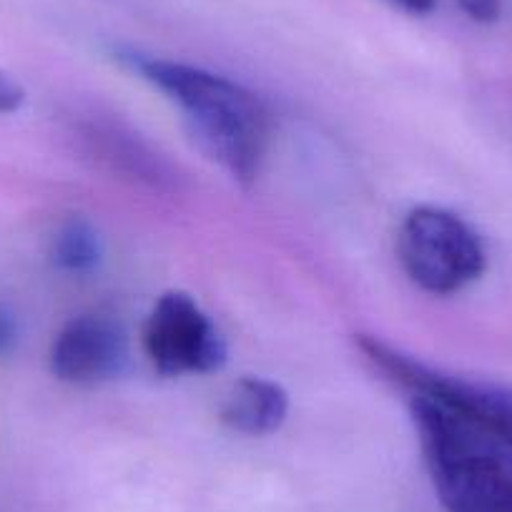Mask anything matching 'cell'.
Wrapping results in <instances>:
<instances>
[{
    "label": "cell",
    "instance_id": "obj_1",
    "mask_svg": "<svg viewBox=\"0 0 512 512\" xmlns=\"http://www.w3.org/2000/svg\"><path fill=\"white\" fill-rule=\"evenodd\" d=\"M118 58L184 111L189 131L211 159L244 184L254 179L269 141V111L249 88L204 68L144 53L126 51Z\"/></svg>",
    "mask_w": 512,
    "mask_h": 512
},
{
    "label": "cell",
    "instance_id": "obj_2",
    "mask_svg": "<svg viewBox=\"0 0 512 512\" xmlns=\"http://www.w3.org/2000/svg\"><path fill=\"white\" fill-rule=\"evenodd\" d=\"M427 470L447 512H512V445L462 407L410 395Z\"/></svg>",
    "mask_w": 512,
    "mask_h": 512
},
{
    "label": "cell",
    "instance_id": "obj_3",
    "mask_svg": "<svg viewBox=\"0 0 512 512\" xmlns=\"http://www.w3.org/2000/svg\"><path fill=\"white\" fill-rule=\"evenodd\" d=\"M400 259L412 282L432 294H455L482 277L487 264L480 236L452 211L420 206L400 231Z\"/></svg>",
    "mask_w": 512,
    "mask_h": 512
},
{
    "label": "cell",
    "instance_id": "obj_4",
    "mask_svg": "<svg viewBox=\"0 0 512 512\" xmlns=\"http://www.w3.org/2000/svg\"><path fill=\"white\" fill-rule=\"evenodd\" d=\"M359 349L379 372L405 387L410 395H430L462 407L512 445V387L470 382V379L437 372V369L397 352L390 344L379 342L377 337H362Z\"/></svg>",
    "mask_w": 512,
    "mask_h": 512
},
{
    "label": "cell",
    "instance_id": "obj_5",
    "mask_svg": "<svg viewBox=\"0 0 512 512\" xmlns=\"http://www.w3.org/2000/svg\"><path fill=\"white\" fill-rule=\"evenodd\" d=\"M144 347L164 377L214 372L226 362L224 339L186 292H169L156 302L146 319Z\"/></svg>",
    "mask_w": 512,
    "mask_h": 512
},
{
    "label": "cell",
    "instance_id": "obj_6",
    "mask_svg": "<svg viewBox=\"0 0 512 512\" xmlns=\"http://www.w3.org/2000/svg\"><path fill=\"white\" fill-rule=\"evenodd\" d=\"M126 364V332L116 319L101 314H86L68 322L51 349V369L63 382H103L118 377Z\"/></svg>",
    "mask_w": 512,
    "mask_h": 512
},
{
    "label": "cell",
    "instance_id": "obj_7",
    "mask_svg": "<svg viewBox=\"0 0 512 512\" xmlns=\"http://www.w3.org/2000/svg\"><path fill=\"white\" fill-rule=\"evenodd\" d=\"M289 412L287 392L277 382L259 377H244L231 387L221 420L226 427L244 435H272L284 425Z\"/></svg>",
    "mask_w": 512,
    "mask_h": 512
},
{
    "label": "cell",
    "instance_id": "obj_8",
    "mask_svg": "<svg viewBox=\"0 0 512 512\" xmlns=\"http://www.w3.org/2000/svg\"><path fill=\"white\" fill-rule=\"evenodd\" d=\"M101 259V241L91 229V224L81 219H73L58 231L56 244H53V262L71 274L91 272Z\"/></svg>",
    "mask_w": 512,
    "mask_h": 512
},
{
    "label": "cell",
    "instance_id": "obj_9",
    "mask_svg": "<svg viewBox=\"0 0 512 512\" xmlns=\"http://www.w3.org/2000/svg\"><path fill=\"white\" fill-rule=\"evenodd\" d=\"M457 3L477 23H495L500 18V0H457Z\"/></svg>",
    "mask_w": 512,
    "mask_h": 512
},
{
    "label": "cell",
    "instance_id": "obj_10",
    "mask_svg": "<svg viewBox=\"0 0 512 512\" xmlns=\"http://www.w3.org/2000/svg\"><path fill=\"white\" fill-rule=\"evenodd\" d=\"M23 101H26V93H23V88L18 86L11 76L0 73V113L18 111V108L23 106Z\"/></svg>",
    "mask_w": 512,
    "mask_h": 512
},
{
    "label": "cell",
    "instance_id": "obj_11",
    "mask_svg": "<svg viewBox=\"0 0 512 512\" xmlns=\"http://www.w3.org/2000/svg\"><path fill=\"white\" fill-rule=\"evenodd\" d=\"M392 3H397L400 8H405V11L410 13H430L432 8H435V0H392Z\"/></svg>",
    "mask_w": 512,
    "mask_h": 512
},
{
    "label": "cell",
    "instance_id": "obj_12",
    "mask_svg": "<svg viewBox=\"0 0 512 512\" xmlns=\"http://www.w3.org/2000/svg\"><path fill=\"white\" fill-rule=\"evenodd\" d=\"M11 337H13V324H11V319H8L6 314H0V349L6 347L8 342H11Z\"/></svg>",
    "mask_w": 512,
    "mask_h": 512
}]
</instances>
